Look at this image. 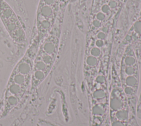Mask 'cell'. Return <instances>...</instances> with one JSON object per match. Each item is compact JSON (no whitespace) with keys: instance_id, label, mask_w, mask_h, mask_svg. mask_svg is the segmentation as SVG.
<instances>
[{"instance_id":"obj_1","label":"cell","mask_w":141,"mask_h":126,"mask_svg":"<svg viewBox=\"0 0 141 126\" xmlns=\"http://www.w3.org/2000/svg\"><path fill=\"white\" fill-rule=\"evenodd\" d=\"M40 43L36 35L32 44L13 70L5 91L3 113H8L14 108L31 85L34 59Z\"/></svg>"},{"instance_id":"obj_2","label":"cell","mask_w":141,"mask_h":126,"mask_svg":"<svg viewBox=\"0 0 141 126\" xmlns=\"http://www.w3.org/2000/svg\"><path fill=\"white\" fill-rule=\"evenodd\" d=\"M104 69L97 74L87 86L89 126H110L109 121V83Z\"/></svg>"},{"instance_id":"obj_3","label":"cell","mask_w":141,"mask_h":126,"mask_svg":"<svg viewBox=\"0 0 141 126\" xmlns=\"http://www.w3.org/2000/svg\"><path fill=\"white\" fill-rule=\"evenodd\" d=\"M109 83V113L110 126H127L131 116L128 101L119 77L112 66Z\"/></svg>"},{"instance_id":"obj_4","label":"cell","mask_w":141,"mask_h":126,"mask_svg":"<svg viewBox=\"0 0 141 126\" xmlns=\"http://www.w3.org/2000/svg\"><path fill=\"white\" fill-rule=\"evenodd\" d=\"M42 39L35 55L31 84L35 86L41 83L49 73L57 53L58 39L50 31Z\"/></svg>"},{"instance_id":"obj_5","label":"cell","mask_w":141,"mask_h":126,"mask_svg":"<svg viewBox=\"0 0 141 126\" xmlns=\"http://www.w3.org/2000/svg\"><path fill=\"white\" fill-rule=\"evenodd\" d=\"M0 19L15 43L23 44L26 42V32L19 18L5 0H0Z\"/></svg>"},{"instance_id":"obj_6","label":"cell","mask_w":141,"mask_h":126,"mask_svg":"<svg viewBox=\"0 0 141 126\" xmlns=\"http://www.w3.org/2000/svg\"><path fill=\"white\" fill-rule=\"evenodd\" d=\"M127 126H139L137 122L136 116L132 115L131 116Z\"/></svg>"},{"instance_id":"obj_7","label":"cell","mask_w":141,"mask_h":126,"mask_svg":"<svg viewBox=\"0 0 141 126\" xmlns=\"http://www.w3.org/2000/svg\"><path fill=\"white\" fill-rule=\"evenodd\" d=\"M134 29L137 34H141V21L136 22L134 24Z\"/></svg>"},{"instance_id":"obj_8","label":"cell","mask_w":141,"mask_h":126,"mask_svg":"<svg viewBox=\"0 0 141 126\" xmlns=\"http://www.w3.org/2000/svg\"><path fill=\"white\" fill-rule=\"evenodd\" d=\"M104 45H105V43L103 40L98 39L95 41L94 43V46L98 47L99 48L102 49L104 47Z\"/></svg>"},{"instance_id":"obj_9","label":"cell","mask_w":141,"mask_h":126,"mask_svg":"<svg viewBox=\"0 0 141 126\" xmlns=\"http://www.w3.org/2000/svg\"><path fill=\"white\" fill-rule=\"evenodd\" d=\"M106 16L105 14L102 12H98L96 14V18L99 21H103L105 19Z\"/></svg>"},{"instance_id":"obj_10","label":"cell","mask_w":141,"mask_h":126,"mask_svg":"<svg viewBox=\"0 0 141 126\" xmlns=\"http://www.w3.org/2000/svg\"><path fill=\"white\" fill-rule=\"evenodd\" d=\"M111 8L108 5H104L101 7V11L102 12L104 13V14H107L110 11Z\"/></svg>"},{"instance_id":"obj_11","label":"cell","mask_w":141,"mask_h":126,"mask_svg":"<svg viewBox=\"0 0 141 126\" xmlns=\"http://www.w3.org/2000/svg\"><path fill=\"white\" fill-rule=\"evenodd\" d=\"M97 37L98 39L104 41L106 39V33H104L103 32L100 31L99 32H98V34H97Z\"/></svg>"},{"instance_id":"obj_12","label":"cell","mask_w":141,"mask_h":126,"mask_svg":"<svg viewBox=\"0 0 141 126\" xmlns=\"http://www.w3.org/2000/svg\"><path fill=\"white\" fill-rule=\"evenodd\" d=\"M117 4L118 3H117V1H114V0H110L109 2L108 5L110 8H115L117 7Z\"/></svg>"},{"instance_id":"obj_13","label":"cell","mask_w":141,"mask_h":126,"mask_svg":"<svg viewBox=\"0 0 141 126\" xmlns=\"http://www.w3.org/2000/svg\"><path fill=\"white\" fill-rule=\"evenodd\" d=\"M93 25L96 28H99L100 27H101V22H100V21H98V20H94L93 22Z\"/></svg>"},{"instance_id":"obj_14","label":"cell","mask_w":141,"mask_h":126,"mask_svg":"<svg viewBox=\"0 0 141 126\" xmlns=\"http://www.w3.org/2000/svg\"><path fill=\"white\" fill-rule=\"evenodd\" d=\"M102 32H103L105 33H107V32H108V28H107L106 27H104L102 28Z\"/></svg>"},{"instance_id":"obj_15","label":"cell","mask_w":141,"mask_h":126,"mask_svg":"<svg viewBox=\"0 0 141 126\" xmlns=\"http://www.w3.org/2000/svg\"><path fill=\"white\" fill-rule=\"evenodd\" d=\"M114 1H120V0H114Z\"/></svg>"}]
</instances>
